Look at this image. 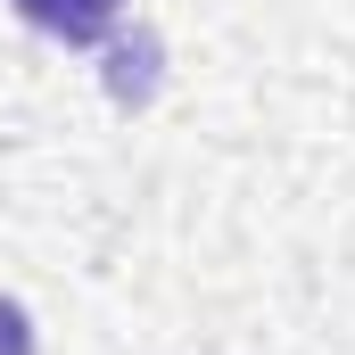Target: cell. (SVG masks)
<instances>
[{
    "label": "cell",
    "mask_w": 355,
    "mask_h": 355,
    "mask_svg": "<svg viewBox=\"0 0 355 355\" xmlns=\"http://www.w3.org/2000/svg\"><path fill=\"white\" fill-rule=\"evenodd\" d=\"M33 33H50V42H67V50H99L107 33H116V17H124V0H8Z\"/></svg>",
    "instance_id": "obj_1"
},
{
    "label": "cell",
    "mask_w": 355,
    "mask_h": 355,
    "mask_svg": "<svg viewBox=\"0 0 355 355\" xmlns=\"http://www.w3.org/2000/svg\"><path fill=\"white\" fill-rule=\"evenodd\" d=\"M0 355H33V322L17 297H0Z\"/></svg>",
    "instance_id": "obj_2"
}]
</instances>
